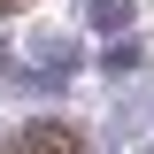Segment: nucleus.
Segmentation results:
<instances>
[{
	"instance_id": "nucleus-1",
	"label": "nucleus",
	"mask_w": 154,
	"mask_h": 154,
	"mask_svg": "<svg viewBox=\"0 0 154 154\" xmlns=\"http://www.w3.org/2000/svg\"><path fill=\"white\" fill-rule=\"evenodd\" d=\"M0 154H93V139L77 123H23V131L0 139Z\"/></svg>"
},
{
	"instance_id": "nucleus-2",
	"label": "nucleus",
	"mask_w": 154,
	"mask_h": 154,
	"mask_svg": "<svg viewBox=\"0 0 154 154\" xmlns=\"http://www.w3.org/2000/svg\"><path fill=\"white\" fill-rule=\"evenodd\" d=\"M85 23H100V31H123V23H131V0H85Z\"/></svg>"
},
{
	"instance_id": "nucleus-3",
	"label": "nucleus",
	"mask_w": 154,
	"mask_h": 154,
	"mask_svg": "<svg viewBox=\"0 0 154 154\" xmlns=\"http://www.w3.org/2000/svg\"><path fill=\"white\" fill-rule=\"evenodd\" d=\"M0 8H16V0H0Z\"/></svg>"
}]
</instances>
